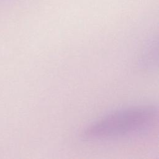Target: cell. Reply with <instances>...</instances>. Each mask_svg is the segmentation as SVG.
Returning a JSON list of instances; mask_svg holds the SVG:
<instances>
[{"instance_id":"1","label":"cell","mask_w":159,"mask_h":159,"mask_svg":"<svg viewBox=\"0 0 159 159\" xmlns=\"http://www.w3.org/2000/svg\"><path fill=\"white\" fill-rule=\"evenodd\" d=\"M158 110L153 105L132 106L113 111L92 122L81 132L83 139L106 140L147 132L158 123Z\"/></svg>"},{"instance_id":"2","label":"cell","mask_w":159,"mask_h":159,"mask_svg":"<svg viewBox=\"0 0 159 159\" xmlns=\"http://www.w3.org/2000/svg\"><path fill=\"white\" fill-rule=\"evenodd\" d=\"M142 65L147 68L154 69L157 66V41L152 40L145 48Z\"/></svg>"}]
</instances>
